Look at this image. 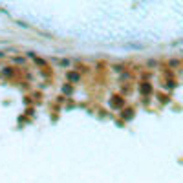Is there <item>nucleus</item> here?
I'll use <instances>...</instances> for the list:
<instances>
[{
	"mask_svg": "<svg viewBox=\"0 0 183 183\" xmlns=\"http://www.w3.org/2000/svg\"><path fill=\"white\" fill-rule=\"evenodd\" d=\"M112 106H115V108H123V99H121L119 95L112 97Z\"/></svg>",
	"mask_w": 183,
	"mask_h": 183,
	"instance_id": "1",
	"label": "nucleus"
},
{
	"mask_svg": "<svg viewBox=\"0 0 183 183\" xmlns=\"http://www.w3.org/2000/svg\"><path fill=\"white\" fill-rule=\"evenodd\" d=\"M68 81H72V82L79 81V73L77 72H70V73H68Z\"/></svg>",
	"mask_w": 183,
	"mask_h": 183,
	"instance_id": "2",
	"label": "nucleus"
},
{
	"mask_svg": "<svg viewBox=\"0 0 183 183\" xmlns=\"http://www.w3.org/2000/svg\"><path fill=\"white\" fill-rule=\"evenodd\" d=\"M141 92L148 93V92H150V86H148V84H141Z\"/></svg>",
	"mask_w": 183,
	"mask_h": 183,
	"instance_id": "3",
	"label": "nucleus"
},
{
	"mask_svg": "<svg viewBox=\"0 0 183 183\" xmlns=\"http://www.w3.org/2000/svg\"><path fill=\"white\" fill-rule=\"evenodd\" d=\"M62 92H64V93H72V88H70V86H64Z\"/></svg>",
	"mask_w": 183,
	"mask_h": 183,
	"instance_id": "4",
	"label": "nucleus"
}]
</instances>
